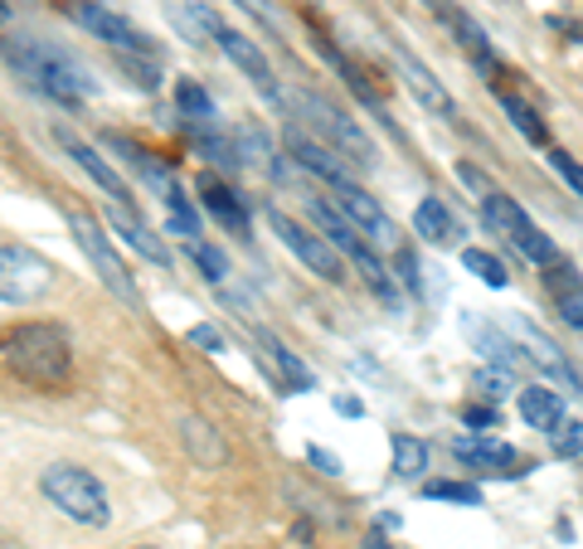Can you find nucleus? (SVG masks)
<instances>
[{
	"mask_svg": "<svg viewBox=\"0 0 583 549\" xmlns=\"http://www.w3.org/2000/svg\"><path fill=\"white\" fill-rule=\"evenodd\" d=\"M215 35H219V49L229 54V59L239 64L243 73L253 78V83H258V93H263L267 103H287V98H283V88H277L273 64H267V54L258 49V44H253L249 35H239V30H229V25H224V20H219V30H215Z\"/></svg>",
	"mask_w": 583,
	"mask_h": 549,
	"instance_id": "obj_9",
	"label": "nucleus"
},
{
	"mask_svg": "<svg viewBox=\"0 0 583 549\" xmlns=\"http://www.w3.org/2000/svg\"><path fill=\"white\" fill-rule=\"evenodd\" d=\"M69 15H73L78 25H83L93 39L112 44V49H127V54H156V44H151V35H146V30H137L127 15H117V10L98 5V0H73V5H69Z\"/></svg>",
	"mask_w": 583,
	"mask_h": 549,
	"instance_id": "obj_8",
	"label": "nucleus"
},
{
	"mask_svg": "<svg viewBox=\"0 0 583 549\" xmlns=\"http://www.w3.org/2000/svg\"><path fill=\"white\" fill-rule=\"evenodd\" d=\"M453 447H457V457H462V462H472V467H506V472H521L515 447L487 438V433H481V438H457Z\"/></svg>",
	"mask_w": 583,
	"mask_h": 549,
	"instance_id": "obj_21",
	"label": "nucleus"
},
{
	"mask_svg": "<svg viewBox=\"0 0 583 549\" xmlns=\"http://www.w3.org/2000/svg\"><path fill=\"white\" fill-rule=\"evenodd\" d=\"M413 229L423 233L428 243H457V233H462V224H457V215L447 209V199H419V209H413Z\"/></svg>",
	"mask_w": 583,
	"mask_h": 549,
	"instance_id": "obj_19",
	"label": "nucleus"
},
{
	"mask_svg": "<svg viewBox=\"0 0 583 549\" xmlns=\"http://www.w3.org/2000/svg\"><path fill=\"white\" fill-rule=\"evenodd\" d=\"M181 443H185V453L205 467V472L229 467V443H224L219 428H209L205 419H181Z\"/></svg>",
	"mask_w": 583,
	"mask_h": 549,
	"instance_id": "obj_14",
	"label": "nucleus"
},
{
	"mask_svg": "<svg viewBox=\"0 0 583 549\" xmlns=\"http://www.w3.org/2000/svg\"><path fill=\"white\" fill-rule=\"evenodd\" d=\"M185 341H190V345H205L209 355H219V351H224V331H215V327H190V331H185Z\"/></svg>",
	"mask_w": 583,
	"mask_h": 549,
	"instance_id": "obj_40",
	"label": "nucleus"
},
{
	"mask_svg": "<svg viewBox=\"0 0 583 549\" xmlns=\"http://www.w3.org/2000/svg\"><path fill=\"white\" fill-rule=\"evenodd\" d=\"M549 438H555L559 457H583V423H559Z\"/></svg>",
	"mask_w": 583,
	"mask_h": 549,
	"instance_id": "obj_37",
	"label": "nucleus"
},
{
	"mask_svg": "<svg viewBox=\"0 0 583 549\" xmlns=\"http://www.w3.org/2000/svg\"><path fill=\"white\" fill-rule=\"evenodd\" d=\"M515 253H521V258H530V263H540V267L559 263V243L549 239V233H540V229H535V224L521 233V239H515Z\"/></svg>",
	"mask_w": 583,
	"mask_h": 549,
	"instance_id": "obj_31",
	"label": "nucleus"
},
{
	"mask_svg": "<svg viewBox=\"0 0 583 549\" xmlns=\"http://www.w3.org/2000/svg\"><path fill=\"white\" fill-rule=\"evenodd\" d=\"M521 341H525V351H530V361H535V365H545L549 375H555V379H564V385L574 389V394H583L579 375H574V369L564 365V355H559L555 345H549V335H540V331H535V327H521Z\"/></svg>",
	"mask_w": 583,
	"mask_h": 549,
	"instance_id": "obj_22",
	"label": "nucleus"
},
{
	"mask_svg": "<svg viewBox=\"0 0 583 549\" xmlns=\"http://www.w3.org/2000/svg\"><path fill=\"white\" fill-rule=\"evenodd\" d=\"M287 151H292V161H297L301 171L321 175L327 185H335V181H351V175H345L341 151H335V147H321V141L301 137V131H287Z\"/></svg>",
	"mask_w": 583,
	"mask_h": 549,
	"instance_id": "obj_12",
	"label": "nucleus"
},
{
	"mask_svg": "<svg viewBox=\"0 0 583 549\" xmlns=\"http://www.w3.org/2000/svg\"><path fill=\"white\" fill-rule=\"evenodd\" d=\"M457 175H462V181H467V185H472V190H477V195H481V199H487V195H491V181H487V175H481V171H477V165H467V161H462V165H457Z\"/></svg>",
	"mask_w": 583,
	"mask_h": 549,
	"instance_id": "obj_43",
	"label": "nucleus"
},
{
	"mask_svg": "<svg viewBox=\"0 0 583 549\" xmlns=\"http://www.w3.org/2000/svg\"><path fill=\"white\" fill-rule=\"evenodd\" d=\"M117 147H122V156L132 161V171H137L141 181H146V190H151V195H161L165 205H171V199H181V185H175V171H171V165L156 161V156L146 151V147H132V141H117Z\"/></svg>",
	"mask_w": 583,
	"mask_h": 549,
	"instance_id": "obj_17",
	"label": "nucleus"
},
{
	"mask_svg": "<svg viewBox=\"0 0 583 549\" xmlns=\"http://www.w3.org/2000/svg\"><path fill=\"white\" fill-rule=\"evenodd\" d=\"M559 317H564V327L583 331V287H579V293H569V297H559Z\"/></svg>",
	"mask_w": 583,
	"mask_h": 549,
	"instance_id": "obj_39",
	"label": "nucleus"
},
{
	"mask_svg": "<svg viewBox=\"0 0 583 549\" xmlns=\"http://www.w3.org/2000/svg\"><path fill=\"white\" fill-rule=\"evenodd\" d=\"M462 267H467L472 277H481L487 287H506V283H511L506 267H501V258L487 253V249H462Z\"/></svg>",
	"mask_w": 583,
	"mask_h": 549,
	"instance_id": "obj_29",
	"label": "nucleus"
},
{
	"mask_svg": "<svg viewBox=\"0 0 583 549\" xmlns=\"http://www.w3.org/2000/svg\"><path fill=\"white\" fill-rule=\"evenodd\" d=\"M175 107H181L185 122H209V117H215V103H209V93L195 83V78H175Z\"/></svg>",
	"mask_w": 583,
	"mask_h": 549,
	"instance_id": "obj_27",
	"label": "nucleus"
},
{
	"mask_svg": "<svg viewBox=\"0 0 583 549\" xmlns=\"http://www.w3.org/2000/svg\"><path fill=\"white\" fill-rule=\"evenodd\" d=\"M190 258L199 263V273H205L209 283H224V277H229V258L219 249H209V243H190Z\"/></svg>",
	"mask_w": 583,
	"mask_h": 549,
	"instance_id": "obj_35",
	"label": "nucleus"
},
{
	"mask_svg": "<svg viewBox=\"0 0 583 549\" xmlns=\"http://www.w3.org/2000/svg\"><path fill=\"white\" fill-rule=\"evenodd\" d=\"M399 73L409 78L413 98H419V103L428 107V112H437V117H453V112H457L453 93H447V88L433 78V69H428V64H423V59H413L409 49H399Z\"/></svg>",
	"mask_w": 583,
	"mask_h": 549,
	"instance_id": "obj_11",
	"label": "nucleus"
},
{
	"mask_svg": "<svg viewBox=\"0 0 583 549\" xmlns=\"http://www.w3.org/2000/svg\"><path fill=\"white\" fill-rule=\"evenodd\" d=\"M39 491L44 501H49L59 515H69L73 525H88V530H98V525L112 521V506H107V487L98 481L88 467H73V462H49L39 472Z\"/></svg>",
	"mask_w": 583,
	"mask_h": 549,
	"instance_id": "obj_3",
	"label": "nucleus"
},
{
	"mask_svg": "<svg viewBox=\"0 0 583 549\" xmlns=\"http://www.w3.org/2000/svg\"><path fill=\"white\" fill-rule=\"evenodd\" d=\"M0 365L20 379V385H35L44 394L69 385V369H73V351H69V335L59 327H15L0 335Z\"/></svg>",
	"mask_w": 583,
	"mask_h": 549,
	"instance_id": "obj_2",
	"label": "nucleus"
},
{
	"mask_svg": "<svg viewBox=\"0 0 583 549\" xmlns=\"http://www.w3.org/2000/svg\"><path fill=\"white\" fill-rule=\"evenodd\" d=\"M54 287V267L25 249H5L0 243V301L5 307H30Z\"/></svg>",
	"mask_w": 583,
	"mask_h": 549,
	"instance_id": "obj_6",
	"label": "nucleus"
},
{
	"mask_svg": "<svg viewBox=\"0 0 583 549\" xmlns=\"http://www.w3.org/2000/svg\"><path fill=\"white\" fill-rule=\"evenodd\" d=\"M549 165H555V175H559V181H564V185L583 199V165L574 161V156H569V151H549Z\"/></svg>",
	"mask_w": 583,
	"mask_h": 549,
	"instance_id": "obj_36",
	"label": "nucleus"
},
{
	"mask_svg": "<svg viewBox=\"0 0 583 549\" xmlns=\"http://www.w3.org/2000/svg\"><path fill=\"white\" fill-rule=\"evenodd\" d=\"M165 229H171L175 239H185V243H199V219H195V209L185 205V195H181V199H171V215H165Z\"/></svg>",
	"mask_w": 583,
	"mask_h": 549,
	"instance_id": "obj_33",
	"label": "nucleus"
},
{
	"mask_svg": "<svg viewBox=\"0 0 583 549\" xmlns=\"http://www.w3.org/2000/svg\"><path fill=\"white\" fill-rule=\"evenodd\" d=\"M307 457H311V462H317V472H327V477H335V472H341V457H335V453H327V447H307Z\"/></svg>",
	"mask_w": 583,
	"mask_h": 549,
	"instance_id": "obj_42",
	"label": "nucleus"
},
{
	"mask_svg": "<svg viewBox=\"0 0 583 549\" xmlns=\"http://www.w3.org/2000/svg\"><path fill=\"white\" fill-rule=\"evenodd\" d=\"M199 199H205V209L215 215L229 233H249V209H243V199L233 195L229 185H219L215 175H199Z\"/></svg>",
	"mask_w": 583,
	"mask_h": 549,
	"instance_id": "obj_16",
	"label": "nucleus"
},
{
	"mask_svg": "<svg viewBox=\"0 0 583 549\" xmlns=\"http://www.w3.org/2000/svg\"><path fill=\"white\" fill-rule=\"evenodd\" d=\"M501 107H506V117H511V127L521 131L525 141H530V147H545V122L535 117L530 107L521 103V98H511V93H501Z\"/></svg>",
	"mask_w": 583,
	"mask_h": 549,
	"instance_id": "obj_28",
	"label": "nucleus"
},
{
	"mask_svg": "<svg viewBox=\"0 0 583 549\" xmlns=\"http://www.w3.org/2000/svg\"><path fill=\"white\" fill-rule=\"evenodd\" d=\"M253 341L263 345V355H267V361L277 365V375H283V385H287V389H297V394H301V389H311V375H307V369H301V361H297V355L287 351L283 341H277V335H267V331H253Z\"/></svg>",
	"mask_w": 583,
	"mask_h": 549,
	"instance_id": "obj_23",
	"label": "nucleus"
},
{
	"mask_svg": "<svg viewBox=\"0 0 583 549\" xmlns=\"http://www.w3.org/2000/svg\"><path fill=\"white\" fill-rule=\"evenodd\" d=\"M287 107L301 112V117H307L311 127H317L321 137H327L341 156H351L355 165H369V161H375V147H369V137H365L361 127H355V117H345V112L335 107V103H327V98H317V93H292Z\"/></svg>",
	"mask_w": 583,
	"mask_h": 549,
	"instance_id": "obj_5",
	"label": "nucleus"
},
{
	"mask_svg": "<svg viewBox=\"0 0 583 549\" xmlns=\"http://www.w3.org/2000/svg\"><path fill=\"white\" fill-rule=\"evenodd\" d=\"M365 549H395V545H389L385 535H369V540H365Z\"/></svg>",
	"mask_w": 583,
	"mask_h": 549,
	"instance_id": "obj_46",
	"label": "nucleus"
},
{
	"mask_svg": "<svg viewBox=\"0 0 583 549\" xmlns=\"http://www.w3.org/2000/svg\"><path fill=\"white\" fill-rule=\"evenodd\" d=\"M335 199H341V209L369 243H395V219L385 215V205L375 195H365L355 181H335Z\"/></svg>",
	"mask_w": 583,
	"mask_h": 549,
	"instance_id": "obj_10",
	"label": "nucleus"
},
{
	"mask_svg": "<svg viewBox=\"0 0 583 549\" xmlns=\"http://www.w3.org/2000/svg\"><path fill=\"white\" fill-rule=\"evenodd\" d=\"M54 141H59V147H64V151H69V156H73V161H78V165H83V171H88V175H93V181H98V185H103V190H107V195H112V199H127V181H122V175H117V171H112V165L103 161V156H98L93 147H88V141H78V137H73V131H54Z\"/></svg>",
	"mask_w": 583,
	"mask_h": 549,
	"instance_id": "obj_15",
	"label": "nucleus"
},
{
	"mask_svg": "<svg viewBox=\"0 0 583 549\" xmlns=\"http://www.w3.org/2000/svg\"><path fill=\"white\" fill-rule=\"evenodd\" d=\"M521 419L525 428H540V433H555L564 423V399L545 385H525L521 389Z\"/></svg>",
	"mask_w": 583,
	"mask_h": 549,
	"instance_id": "obj_18",
	"label": "nucleus"
},
{
	"mask_svg": "<svg viewBox=\"0 0 583 549\" xmlns=\"http://www.w3.org/2000/svg\"><path fill=\"white\" fill-rule=\"evenodd\" d=\"M423 467H428V447L419 438H409V433H395V472L399 477H423Z\"/></svg>",
	"mask_w": 583,
	"mask_h": 549,
	"instance_id": "obj_30",
	"label": "nucleus"
},
{
	"mask_svg": "<svg viewBox=\"0 0 583 549\" xmlns=\"http://www.w3.org/2000/svg\"><path fill=\"white\" fill-rule=\"evenodd\" d=\"M453 25H457V35H462V44H467V54L472 59H481V64H496V49H491V39L481 35V30L472 25L467 15H453Z\"/></svg>",
	"mask_w": 583,
	"mask_h": 549,
	"instance_id": "obj_34",
	"label": "nucleus"
},
{
	"mask_svg": "<svg viewBox=\"0 0 583 549\" xmlns=\"http://www.w3.org/2000/svg\"><path fill=\"white\" fill-rule=\"evenodd\" d=\"M399 277H403V283H409V287H413V293H419V258H413L409 249H403V253H399Z\"/></svg>",
	"mask_w": 583,
	"mask_h": 549,
	"instance_id": "obj_44",
	"label": "nucleus"
},
{
	"mask_svg": "<svg viewBox=\"0 0 583 549\" xmlns=\"http://www.w3.org/2000/svg\"><path fill=\"white\" fill-rule=\"evenodd\" d=\"M481 219H487L491 233H501V239H521L525 229H530V219H525V209L515 205L511 195H501V190H491L487 199H481Z\"/></svg>",
	"mask_w": 583,
	"mask_h": 549,
	"instance_id": "obj_20",
	"label": "nucleus"
},
{
	"mask_svg": "<svg viewBox=\"0 0 583 549\" xmlns=\"http://www.w3.org/2000/svg\"><path fill=\"white\" fill-rule=\"evenodd\" d=\"M69 229H73V243L83 249V258L98 267V277H103L107 293L117 297L122 307L137 311V307H141V293H137V283H132L127 263H122L117 249H112V239H107L103 224H98L93 215H83V209H73V215H69Z\"/></svg>",
	"mask_w": 583,
	"mask_h": 549,
	"instance_id": "obj_4",
	"label": "nucleus"
},
{
	"mask_svg": "<svg viewBox=\"0 0 583 549\" xmlns=\"http://www.w3.org/2000/svg\"><path fill=\"white\" fill-rule=\"evenodd\" d=\"M545 283L555 287L559 297H569V293H579V273L569 263H549V273H545Z\"/></svg>",
	"mask_w": 583,
	"mask_h": 549,
	"instance_id": "obj_38",
	"label": "nucleus"
},
{
	"mask_svg": "<svg viewBox=\"0 0 583 549\" xmlns=\"http://www.w3.org/2000/svg\"><path fill=\"white\" fill-rule=\"evenodd\" d=\"M117 69L127 73V83L132 88H141V93H156L161 88V64H156V54H127V49H117Z\"/></svg>",
	"mask_w": 583,
	"mask_h": 549,
	"instance_id": "obj_26",
	"label": "nucleus"
},
{
	"mask_svg": "<svg viewBox=\"0 0 583 549\" xmlns=\"http://www.w3.org/2000/svg\"><path fill=\"white\" fill-rule=\"evenodd\" d=\"M267 224H273V233L283 239V249H292L301 258V263L311 267V273L321 277V283H341L345 277V267H341V253L331 249V239H321V233H311V229H301L297 219H287L283 209H267Z\"/></svg>",
	"mask_w": 583,
	"mask_h": 549,
	"instance_id": "obj_7",
	"label": "nucleus"
},
{
	"mask_svg": "<svg viewBox=\"0 0 583 549\" xmlns=\"http://www.w3.org/2000/svg\"><path fill=\"white\" fill-rule=\"evenodd\" d=\"M0 54H5L39 93L59 98V103H83V98L98 93V78L88 73V64L78 59V54L59 49V44H49V39H35V35L0 39Z\"/></svg>",
	"mask_w": 583,
	"mask_h": 549,
	"instance_id": "obj_1",
	"label": "nucleus"
},
{
	"mask_svg": "<svg viewBox=\"0 0 583 549\" xmlns=\"http://www.w3.org/2000/svg\"><path fill=\"white\" fill-rule=\"evenodd\" d=\"M107 219H112V229H117L122 239H127L132 249H137V253L146 258V263H161V267L171 263V249H165V243L156 239V233H151V229H146V224H141V215H132V209L122 205V199H112Z\"/></svg>",
	"mask_w": 583,
	"mask_h": 549,
	"instance_id": "obj_13",
	"label": "nucleus"
},
{
	"mask_svg": "<svg viewBox=\"0 0 583 549\" xmlns=\"http://www.w3.org/2000/svg\"><path fill=\"white\" fill-rule=\"evenodd\" d=\"M462 423H467V428H477V433H487V428H496V409H481V403H472V409L462 413Z\"/></svg>",
	"mask_w": 583,
	"mask_h": 549,
	"instance_id": "obj_41",
	"label": "nucleus"
},
{
	"mask_svg": "<svg viewBox=\"0 0 583 549\" xmlns=\"http://www.w3.org/2000/svg\"><path fill=\"white\" fill-rule=\"evenodd\" d=\"M423 496L428 501H457V506H481V491L472 487V481H428Z\"/></svg>",
	"mask_w": 583,
	"mask_h": 549,
	"instance_id": "obj_32",
	"label": "nucleus"
},
{
	"mask_svg": "<svg viewBox=\"0 0 583 549\" xmlns=\"http://www.w3.org/2000/svg\"><path fill=\"white\" fill-rule=\"evenodd\" d=\"M233 151H239L243 165H258V171H277L273 161V141H267V131L258 127V122H249V127L233 131Z\"/></svg>",
	"mask_w": 583,
	"mask_h": 549,
	"instance_id": "obj_25",
	"label": "nucleus"
},
{
	"mask_svg": "<svg viewBox=\"0 0 583 549\" xmlns=\"http://www.w3.org/2000/svg\"><path fill=\"white\" fill-rule=\"evenodd\" d=\"M239 5H243V10H253V15H263V20H267V5H263V0H239Z\"/></svg>",
	"mask_w": 583,
	"mask_h": 549,
	"instance_id": "obj_45",
	"label": "nucleus"
},
{
	"mask_svg": "<svg viewBox=\"0 0 583 549\" xmlns=\"http://www.w3.org/2000/svg\"><path fill=\"white\" fill-rule=\"evenodd\" d=\"M462 327H467V335H472V345H477L481 355H487L491 365H501V369H515V361H521V355H515V345H511V341H506V335H501L496 327H481L477 317H467Z\"/></svg>",
	"mask_w": 583,
	"mask_h": 549,
	"instance_id": "obj_24",
	"label": "nucleus"
}]
</instances>
